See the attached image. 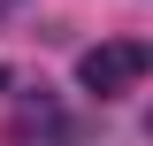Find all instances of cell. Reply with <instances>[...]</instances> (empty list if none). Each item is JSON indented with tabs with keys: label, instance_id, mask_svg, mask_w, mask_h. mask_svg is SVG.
<instances>
[{
	"label": "cell",
	"instance_id": "cell-2",
	"mask_svg": "<svg viewBox=\"0 0 153 146\" xmlns=\"http://www.w3.org/2000/svg\"><path fill=\"white\" fill-rule=\"evenodd\" d=\"M0 92H8V69H0Z\"/></svg>",
	"mask_w": 153,
	"mask_h": 146
},
{
	"label": "cell",
	"instance_id": "cell-1",
	"mask_svg": "<svg viewBox=\"0 0 153 146\" xmlns=\"http://www.w3.org/2000/svg\"><path fill=\"white\" fill-rule=\"evenodd\" d=\"M146 69H153V46L146 38H107V46H92V54L76 62V85L100 92V100H115V92H130Z\"/></svg>",
	"mask_w": 153,
	"mask_h": 146
}]
</instances>
